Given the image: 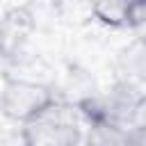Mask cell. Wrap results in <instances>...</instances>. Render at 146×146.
Wrapping results in <instances>:
<instances>
[{
  "mask_svg": "<svg viewBox=\"0 0 146 146\" xmlns=\"http://www.w3.org/2000/svg\"><path fill=\"white\" fill-rule=\"evenodd\" d=\"M82 132L78 107L59 98L21 125L23 146H80Z\"/></svg>",
  "mask_w": 146,
  "mask_h": 146,
  "instance_id": "6da1fadb",
  "label": "cell"
},
{
  "mask_svg": "<svg viewBox=\"0 0 146 146\" xmlns=\"http://www.w3.org/2000/svg\"><path fill=\"white\" fill-rule=\"evenodd\" d=\"M55 100L52 87L30 78H5L0 87V114L18 125L27 123Z\"/></svg>",
  "mask_w": 146,
  "mask_h": 146,
  "instance_id": "7a4b0ae2",
  "label": "cell"
},
{
  "mask_svg": "<svg viewBox=\"0 0 146 146\" xmlns=\"http://www.w3.org/2000/svg\"><path fill=\"white\" fill-rule=\"evenodd\" d=\"M34 32V14L27 5L0 16V59H16Z\"/></svg>",
  "mask_w": 146,
  "mask_h": 146,
  "instance_id": "3957f363",
  "label": "cell"
},
{
  "mask_svg": "<svg viewBox=\"0 0 146 146\" xmlns=\"http://www.w3.org/2000/svg\"><path fill=\"white\" fill-rule=\"evenodd\" d=\"M96 23L110 30H135L144 23L146 0H89Z\"/></svg>",
  "mask_w": 146,
  "mask_h": 146,
  "instance_id": "277c9868",
  "label": "cell"
},
{
  "mask_svg": "<svg viewBox=\"0 0 146 146\" xmlns=\"http://www.w3.org/2000/svg\"><path fill=\"white\" fill-rule=\"evenodd\" d=\"M87 132H82L84 146H123L125 128H119L107 121H84Z\"/></svg>",
  "mask_w": 146,
  "mask_h": 146,
  "instance_id": "5b68a950",
  "label": "cell"
},
{
  "mask_svg": "<svg viewBox=\"0 0 146 146\" xmlns=\"http://www.w3.org/2000/svg\"><path fill=\"white\" fill-rule=\"evenodd\" d=\"M146 144V135H144V123H137L132 128L125 130V139L123 146H144Z\"/></svg>",
  "mask_w": 146,
  "mask_h": 146,
  "instance_id": "8992f818",
  "label": "cell"
}]
</instances>
